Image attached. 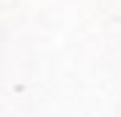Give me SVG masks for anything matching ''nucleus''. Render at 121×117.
I'll list each match as a JSON object with an SVG mask.
<instances>
[]
</instances>
